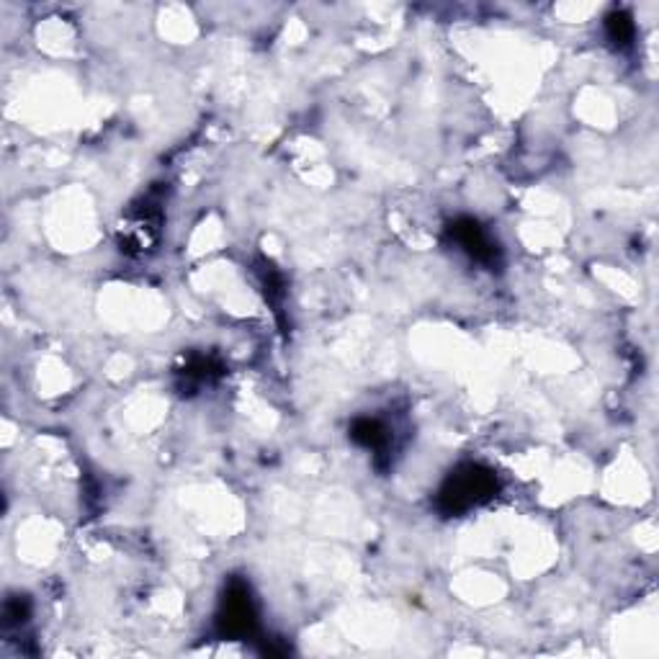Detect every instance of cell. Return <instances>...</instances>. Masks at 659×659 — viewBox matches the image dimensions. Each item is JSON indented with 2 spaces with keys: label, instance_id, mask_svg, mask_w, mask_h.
I'll list each match as a JSON object with an SVG mask.
<instances>
[{
  "label": "cell",
  "instance_id": "3",
  "mask_svg": "<svg viewBox=\"0 0 659 659\" xmlns=\"http://www.w3.org/2000/svg\"><path fill=\"white\" fill-rule=\"evenodd\" d=\"M446 237L462 251L466 258L474 260L477 266H485L495 271L502 264V251L495 243L490 232L481 227L474 217H456L446 224Z\"/></svg>",
  "mask_w": 659,
  "mask_h": 659
},
{
  "label": "cell",
  "instance_id": "4",
  "mask_svg": "<svg viewBox=\"0 0 659 659\" xmlns=\"http://www.w3.org/2000/svg\"><path fill=\"white\" fill-rule=\"evenodd\" d=\"M351 441L361 446V449L371 451L374 459H377L379 466H385V462L392 459V446H394V430L389 428V425L381 420V417H356V420L351 423L349 428Z\"/></svg>",
  "mask_w": 659,
  "mask_h": 659
},
{
  "label": "cell",
  "instance_id": "5",
  "mask_svg": "<svg viewBox=\"0 0 659 659\" xmlns=\"http://www.w3.org/2000/svg\"><path fill=\"white\" fill-rule=\"evenodd\" d=\"M224 374V366L219 364L217 356H204V353H194V356H188L186 366L181 368L179 377H181V389H198L204 385H209V381L219 379Z\"/></svg>",
  "mask_w": 659,
  "mask_h": 659
},
{
  "label": "cell",
  "instance_id": "7",
  "mask_svg": "<svg viewBox=\"0 0 659 659\" xmlns=\"http://www.w3.org/2000/svg\"><path fill=\"white\" fill-rule=\"evenodd\" d=\"M32 619V600L26 595H11L3 606V623L5 629H19Z\"/></svg>",
  "mask_w": 659,
  "mask_h": 659
},
{
  "label": "cell",
  "instance_id": "1",
  "mask_svg": "<svg viewBox=\"0 0 659 659\" xmlns=\"http://www.w3.org/2000/svg\"><path fill=\"white\" fill-rule=\"evenodd\" d=\"M500 492V479L490 466L464 462L446 474L436 492V510L443 518H462L481 505H487Z\"/></svg>",
  "mask_w": 659,
  "mask_h": 659
},
{
  "label": "cell",
  "instance_id": "2",
  "mask_svg": "<svg viewBox=\"0 0 659 659\" xmlns=\"http://www.w3.org/2000/svg\"><path fill=\"white\" fill-rule=\"evenodd\" d=\"M215 629L224 642H247L258 634V606L245 579L232 577L227 583L219 598Z\"/></svg>",
  "mask_w": 659,
  "mask_h": 659
},
{
  "label": "cell",
  "instance_id": "6",
  "mask_svg": "<svg viewBox=\"0 0 659 659\" xmlns=\"http://www.w3.org/2000/svg\"><path fill=\"white\" fill-rule=\"evenodd\" d=\"M606 37L615 49H629L634 45L636 24L629 11H611L606 16Z\"/></svg>",
  "mask_w": 659,
  "mask_h": 659
}]
</instances>
